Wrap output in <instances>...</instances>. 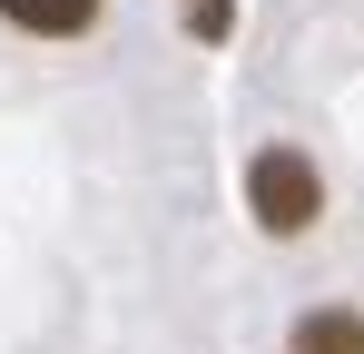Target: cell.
Wrapping results in <instances>:
<instances>
[{
    "label": "cell",
    "mask_w": 364,
    "mask_h": 354,
    "mask_svg": "<svg viewBox=\"0 0 364 354\" xmlns=\"http://www.w3.org/2000/svg\"><path fill=\"white\" fill-rule=\"evenodd\" d=\"M296 354H364V315H345V305L305 315V325H296Z\"/></svg>",
    "instance_id": "obj_3"
},
{
    "label": "cell",
    "mask_w": 364,
    "mask_h": 354,
    "mask_svg": "<svg viewBox=\"0 0 364 354\" xmlns=\"http://www.w3.org/2000/svg\"><path fill=\"white\" fill-rule=\"evenodd\" d=\"M0 20L30 30V40H79V30L99 20V0H0Z\"/></svg>",
    "instance_id": "obj_2"
},
{
    "label": "cell",
    "mask_w": 364,
    "mask_h": 354,
    "mask_svg": "<svg viewBox=\"0 0 364 354\" xmlns=\"http://www.w3.org/2000/svg\"><path fill=\"white\" fill-rule=\"evenodd\" d=\"M246 207H256V227L266 236H305L325 217V177L305 148H256V168H246Z\"/></svg>",
    "instance_id": "obj_1"
}]
</instances>
